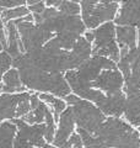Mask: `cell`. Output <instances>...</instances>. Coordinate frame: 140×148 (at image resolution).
Masks as SVG:
<instances>
[{
  "instance_id": "obj_19",
  "label": "cell",
  "mask_w": 140,
  "mask_h": 148,
  "mask_svg": "<svg viewBox=\"0 0 140 148\" xmlns=\"http://www.w3.org/2000/svg\"><path fill=\"white\" fill-rule=\"evenodd\" d=\"M30 14V10L27 5L23 6H17L14 9H6V10H3L1 14H0V17L4 21V24H7L10 21H16L20 20V18H23L25 16H27Z\"/></svg>"
},
{
  "instance_id": "obj_5",
  "label": "cell",
  "mask_w": 140,
  "mask_h": 148,
  "mask_svg": "<svg viewBox=\"0 0 140 148\" xmlns=\"http://www.w3.org/2000/svg\"><path fill=\"white\" fill-rule=\"evenodd\" d=\"M95 40L92 43V54L101 56L118 62L120 58V51L116 40V24L107 22L93 30Z\"/></svg>"
},
{
  "instance_id": "obj_21",
  "label": "cell",
  "mask_w": 140,
  "mask_h": 148,
  "mask_svg": "<svg viewBox=\"0 0 140 148\" xmlns=\"http://www.w3.org/2000/svg\"><path fill=\"white\" fill-rule=\"evenodd\" d=\"M26 5L32 15H41L47 8L46 1H36V0H29V1H26Z\"/></svg>"
},
{
  "instance_id": "obj_14",
  "label": "cell",
  "mask_w": 140,
  "mask_h": 148,
  "mask_svg": "<svg viewBox=\"0 0 140 148\" xmlns=\"http://www.w3.org/2000/svg\"><path fill=\"white\" fill-rule=\"evenodd\" d=\"M5 26H6V37H7L5 52L10 54V57L12 59H15L23 53L22 42H21L20 35H18L15 21L7 22V24H5Z\"/></svg>"
},
{
  "instance_id": "obj_8",
  "label": "cell",
  "mask_w": 140,
  "mask_h": 148,
  "mask_svg": "<svg viewBox=\"0 0 140 148\" xmlns=\"http://www.w3.org/2000/svg\"><path fill=\"white\" fill-rule=\"evenodd\" d=\"M17 127L14 148H42L47 145L44 140L46 125H29L21 119L12 121Z\"/></svg>"
},
{
  "instance_id": "obj_28",
  "label": "cell",
  "mask_w": 140,
  "mask_h": 148,
  "mask_svg": "<svg viewBox=\"0 0 140 148\" xmlns=\"http://www.w3.org/2000/svg\"><path fill=\"white\" fill-rule=\"evenodd\" d=\"M138 131H139V135H140V127L138 128ZM139 148H140V146H139Z\"/></svg>"
},
{
  "instance_id": "obj_7",
  "label": "cell",
  "mask_w": 140,
  "mask_h": 148,
  "mask_svg": "<svg viewBox=\"0 0 140 148\" xmlns=\"http://www.w3.org/2000/svg\"><path fill=\"white\" fill-rule=\"evenodd\" d=\"M97 90L105 94L106 96H113V95H119L124 94V78L120 71L117 68V64L111 68H107L102 71L101 74L93 80L90 86L79 96L80 99H84L85 95L87 94L88 90Z\"/></svg>"
},
{
  "instance_id": "obj_10",
  "label": "cell",
  "mask_w": 140,
  "mask_h": 148,
  "mask_svg": "<svg viewBox=\"0 0 140 148\" xmlns=\"http://www.w3.org/2000/svg\"><path fill=\"white\" fill-rule=\"evenodd\" d=\"M116 26H133L140 31V1H122L114 20Z\"/></svg>"
},
{
  "instance_id": "obj_27",
  "label": "cell",
  "mask_w": 140,
  "mask_h": 148,
  "mask_svg": "<svg viewBox=\"0 0 140 148\" xmlns=\"http://www.w3.org/2000/svg\"><path fill=\"white\" fill-rule=\"evenodd\" d=\"M4 51H5V47H4V46H3L1 43H0V54H1V53L4 52Z\"/></svg>"
},
{
  "instance_id": "obj_24",
  "label": "cell",
  "mask_w": 140,
  "mask_h": 148,
  "mask_svg": "<svg viewBox=\"0 0 140 148\" xmlns=\"http://www.w3.org/2000/svg\"><path fill=\"white\" fill-rule=\"evenodd\" d=\"M6 42H7V37H6V26L4 24V21L0 17V43L4 47H6Z\"/></svg>"
},
{
  "instance_id": "obj_22",
  "label": "cell",
  "mask_w": 140,
  "mask_h": 148,
  "mask_svg": "<svg viewBox=\"0 0 140 148\" xmlns=\"http://www.w3.org/2000/svg\"><path fill=\"white\" fill-rule=\"evenodd\" d=\"M23 5H26L25 0H0V9H3V10L23 6Z\"/></svg>"
},
{
  "instance_id": "obj_13",
  "label": "cell",
  "mask_w": 140,
  "mask_h": 148,
  "mask_svg": "<svg viewBox=\"0 0 140 148\" xmlns=\"http://www.w3.org/2000/svg\"><path fill=\"white\" fill-rule=\"evenodd\" d=\"M25 91H27V89L22 84L20 73L12 67L4 74L3 82L0 84V94H21Z\"/></svg>"
},
{
  "instance_id": "obj_25",
  "label": "cell",
  "mask_w": 140,
  "mask_h": 148,
  "mask_svg": "<svg viewBox=\"0 0 140 148\" xmlns=\"http://www.w3.org/2000/svg\"><path fill=\"white\" fill-rule=\"evenodd\" d=\"M84 37L86 38L87 42L93 43V40H95V35H93V31H91V30H86V32L84 34Z\"/></svg>"
},
{
  "instance_id": "obj_6",
  "label": "cell",
  "mask_w": 140,
  "mask_h": 148,
  "mask_svg": "<svg viewBox=\"0 0 140 148\" xmlns=\"http://www.w3.org/2000/svg\"><path fill=\"white\" fill-rule=\"evenodd\" d=\"M18 35H20L23 53L31 52V51L39 49L49 42L55 35L41 25H36L35 22H27L22 18L15 21Z\"/></svg>"
},
{
  "instance_id": "obj_9",
  "label": "cell",
  "mask_w": 140,
  "mask_h": 148,
  "mask_svg": "<svg viewBox=\"0 0 140 148\" xmlns=\"http://www.w3.org/2000/svg\"><path fill=\"white\" fill-rule=\"evenodd\" d=\"M76 131V125L74 121L73 110L70 106H68L59 116L57 123V131H55L54 141L52 145L57 148H69L68 141L70 136Z\"/></svg>"
},
{
  "instance_id": "obj_29",
  "label": "cell",
  "mask_w": 140,
  "mask_h": 148,
  "mask_svg": "<svg viewBox=\"0 0 140 148\" xmlns=\"http://www.w3.org/2000/svg\"><path fill=\"white\" fill-rule=\"evenodd\" d=\"M1 11H3V9H0V14H1Z\"/></svg>"
},
{
  "instance_id": "obj_17",
  "label": "cell",
  "mask_w": 140,
  "mask_h": 148,
  "mask_svg": "<svg viewBox=\"0 0 140 148\" xmlns=\"http://www.w3.org/2000/svg\"><path fill=\"white\" fill-rule=\"evenodd\" d=\"M38 96H39V100L42 103H44L50 110H52L55 122L58 123L60 114L68 108L65 100L62 98H58V96H55V95H52V94H38Z\"/></svg>"
},
{
  "instance_id": "obj_1",
  "label": "cell",
  "mask_w": 140,
  "mask_h": 148,
  "mask_svg": "<svg viewBox=\"0 0 140 148\" xmlns=\"http://www.w3.org/2000/svg\"><path fill=\"white\" fill-rule=\"evenodd\" d=\"M84 148H139L138 128L129 125L123 117H107L95 136L76 128Z\"/></svg>"
},
{
  "instance_id": "obj_20",
  "label": "cell",
  "mask_w": 140,
  "mask_h": 148,
  "mask_svg": "<svg viewBox=\"0 0 140 148\" xmlns=\"http://www.w3.org/2000/svg\"><path fill=\"white\" fill-rule=\"evenodd\" d=\"M11 68H12V58L10 57V54L4 51V52L0 54V84H1V82H3L4 74Z\"/></svg>"
},
{
  "instance_id": "obj_15",
  "label": "cell",
  "mask_w": 140,
  "mask_h": 148,
  "mask_svg": "<svg viewBox=\"0 0 140 148\" xmlns=\"http://www.w3.org/2000/svg\"><path fill=\"white\" fill-rule=\"evenodd\" d=\"M133 127H140V99L135 96H127L122 116Z\"/></svg>"
},
{
  "instance_id": "obj_3",
  "label": "cell",
  "mask_w": 140,
  "mask_h": 148,
  "mask_svg": "<svg viewBox=\"0 0 140 148\" xmlns=\"http://www.w3.org/2000/svg\"><path fill=\"white\" fill-rule=\"evenodd\" d=\"M64 100L67 105L70 106L73 110V116L76 128L82 130L91 136H95L106 121V115L95 104L80 99L73 92L69 94L67 98H64Z\"/></svg>"
},
{
  "instance_id": "obj_26",
  "label": "cell",
  "mask_w": 140,
  "mask_h": 148,
  "mask_svg": "<svg viewBox=\"0 0 140 148\" xmlns=\"http://www.w3.org/2000/svg\"><path fill=\"white\" fill-rule=\"evenodd\" d=\"M42 148H57V147H54L53 145H46V146H43Z\"/></svg>"
},
{
  "instance_id": "obj_23",
  "label": "cell",
  "mask_w": 140,
  "mask_h": 148,
  "mask_svg": "<svg viewBox=\"0 0 140 148\" xmlns=\"http://www.w3.org/2000/svg\"><path fill=\"white\" fill-rule=\"evenodd\" d=\"M68 145H69V148H84V145H82V140L80 135L75 131L70 136L69 141H68Z\"/></svg>"
},
{
  "instance_id": "obj_2",
  "label": "cell",
  "mask_w": 140,
  "mask_h": 148,
  "mask_svg": "<svg viewBox=\"0 0 140 148\" xmlns=\"http://www.w3.org/2000/svg\"><path fill=\"white\" fill-rule=\"evenodd\" d=\"M12 67L16 68L20 73L21 82L27 91L38 94H52L62 99L71 94L64 74L47 73L42 71L27 59L25 53L12 59Z\"/></svg>"
},
{
  "instance_id": "obj_11",
  "label": "cell",
  "mask_w": 140,
  "mask_h": 148,
  "mask_svg": "<svg viewBox=\"0 0 140 148\" xmlns=\"http://www.w3.org/2000/svg\"><path fill=\"white\" fill-rule=\"evenodd\" d=\"M29 91L21 94H0V123L16 119L17 106Z\"/></svg>"
},
{
  "instance_id": "obj_16",
  "label": "cell",
  "mask_w": 140,
  "mask_h": 148,
  "mask_svg": "<svg viewBox=\"0 0 140 148\" xmlns=\"http://www.w3.org/2000/svg\"><path fill=\"white\" fill-rule=\"evenodd\" d=\"M17 127L12 121L0 123V148H14Z\"/></svg>"
},
{
  "instance_id": "obj_12",
  "label": "cell",
  "mask_w": 140,
  "mask_h": 148,
  "mask_svg": "<svg viewBox=\"0 0 140 148\" xmlns=\"http://www.w3.org/2000/svg\"><path fill=\"white\" fill-rule=\"evenodd\" d=\"M139 31L133 26H116V40L120 51V56L137 48Z\"/></svg>"
},
{
  "instance_id": "obj_4",
  "label": "cell",
  "mask_w": 140,
  "mask_h": 148,
  "mask_svg": "<svg viewBox=\"0 0 140 148\" xmlns=\"http://www.w3.org/2000/svg\"><path fill=\"white\" fill-rule=\"evenodd\" d=\"M120 6L119 1H80V17L86 30H96L107 22H114Z\"/></svg>"
},
{
  "instance_id": "obj_18",
  "label": "cell",
  "mask_w": 140,
  "mask_h": 148,
  "mask_svg": "<svg viewBox=\"0 0 140 148\" xmlns=\"http://www.w3.org/2000/svg\"><path fill=\"white\" fill-rule=\"evenodd\" d=\"M49 110L50 109L48 108V106L41 101L39 105L37 106L36 109L31 110L30 112L27 114L25 117H22L21 120L25 121L26 123H29V125H42V123H44L46 116H47V114L49 112Z\"/></svg>"
}]
</instances>
